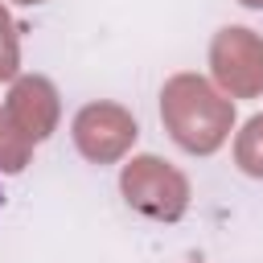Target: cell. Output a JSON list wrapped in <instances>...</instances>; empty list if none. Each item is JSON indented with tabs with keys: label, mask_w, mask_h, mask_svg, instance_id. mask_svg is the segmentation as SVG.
Returning a JSON list of instances; mask_svg holds the SVG:
<instances>
[{
	"label": "cell",
	"mask_w": 263,
	"mask_h": 263,
	"mask_svg": "<svg viewBox=\"0 0 263 263\" xmlns=\"http://www.w3.org/2000/svg\"><path fill=\"white\" fill-rule=\"evenodd\" d=\"M160 123L185 152L210 156L234 127V103L222 99L201 74H173L160 90Z\"/></svg>",
	"instance_id": "cell-1"
},
{
	"label": "cell",
	"mask_w": 263,
	"mask_h": 263,
	"mask_svg": "<svg viewBox=\"0 0 263 263\" xmlns=\"http://www.w3.org/2000/svg\"><path fill=\"white\" fill-rule=\"evenodd\" d=\"M119 189L127 205L152 222H177L189 210V181L181 168H173L160 156H132L119 173Z\"/></svg>",
	"instance_id": "cell-2"
},
{
	"label": "cell",
	"mask_w": 263,
	"mask_h": 263,
	"mask_svg": "<svg viewBox=\"0 0 263 263\" xmlns=\"http://www.w3.org/2000/svg\"><path fill=\"white\" fill-rule=\"evenodd\" d=\"M210 70L230 99L263 95V37L242 25L218 29L210 41Z\"/></svg>",
	"instance_id": "cell-3"
},
{
	"label": "cell",
	"mask_w": 263,
	"mask_h": 263,
	"mask_svg": "<svg viewBox=\"0 0 263 263\" xmlns=\"http://www.w3.org/2000/svg\"><path fill=\"white\" fill-rule=\"evenodd\" d=\"M136 136L140 127L119 103H86L74 115V144L90 164H115L136 144Z\"/></svg>",
	"instance_id": "cell-4"
},
{
	"label": "cell",
	"mask_w": 263,
	"mask_h": 263,
	"mask_svg": "<svg viewBox=\"0 0 263 263\" xmlns=\"http://www.w3.org/2000/svg\"><path fill=\"white\" fill-rule=\"evenodd\" d=\"M8 115L16 119V127H21L33 144H41L45 136H53L58 115H62V103H58L53 82L41 78V74L12 78V90H8Z\"/></svg>",
	"instance_id": "cell-5"
},
{
	"label": "cell",
	"mask_w": 263,
	"mask_h": 263,
	"mask_svg": "<svg viewBox=\"0 0 263 263\" xmlns=\"http://www.w3.org/2000/svg\"><path fill=\"white\" fill-rule=\"evenodd\" d=\"M29 152H33V140L16 127L8 107H0V168L4 173H21L29 164Z\"/></svg>",
	"instance_id": "cell-6"
},
{
	"label": "cell",
	"mask_w": 263,
	"mask_h": 263,
	"mask_svg": "<svg viewBox=\"0 0 263 263\" xmlns=\"http://www.w3.org/2000/svg\"><path fill=\"white\" fill-rule=\"evenodd\" d=\"M234 160H238V168H242L247 177H259V181H263V115L247 119V127L238 132V140H234Z\"/></svg>",
	"instance_id": "cell-7"
},
{
	"label": "cell",
	"mask_w": 263,
	"mask_h": 263,
	"mask_svg": "<svg viewBox=\"0 0 263 263\" xmlns=\"http://www.w3.org/2000/svg\"><path fill=\"white\" fill-rule=\"evenodd\" d=\"M16 70H21V41H16V25L8 8L0 4V82L16 78Z\"/></svg>",
	"instance_id": "cell-8"
},
{
	"label": "cell",
	"mask_w": 263,
	"mask_h": 263,
	"mask_svg": "<svg viewBox=\"0 0 263 263\" xmlns=\"http://www.w3.org/2000/svg\"><path fill=\"white\" fill-rule=\"evenodd\" d=\"M238 4H247V8H263V0H238Z\"/></svg>",
	"instance_id": "cell-9"
},
{
	"label": "cell",
	"mask_w": 263,
	"mask_h": 263,
	"mask_svg": "<svg viewBox=\"0 0 263 263\" xmlns=\"http://www.w3.org/2000/svg\"><path fill=\"white\" fill-rule=\"evenodd\" d=\"M16 4H45V0H16Z\"/></svg>",
	"instance_id": "cell-10"
}]
</instances>
